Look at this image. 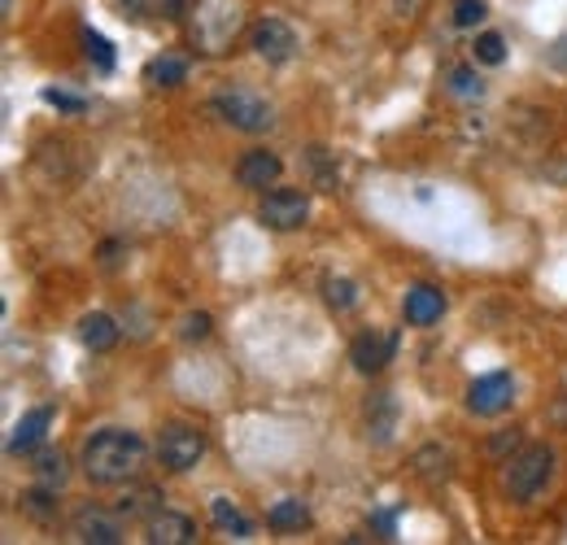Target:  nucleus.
Returning a JSON list of instances; mask_svg holds the SVG:
<instances>
[{
  "mask_svg": "<svg viewBox=\"0 0 567 545\" xmlns=\"http://www.w3.org/2000/svg\"><path fill=\"white\" fill-rule=\"evenodd\" d=\"M267 524H271L276 533H297V528H306V524H310V511H306V502L284 497V502H276V506L267 511Z\"/></svg>",
  "mask_w": 567,
  "mask_h": 545,
  "instance_id": "nucleus-18",
  "label": "nucleus"
},
{
  "mask_svg": "<svg viewBox=\"0 0 567 545\" xmlns=\"http://www.w3.org/2000/svg\"><path fill=\"white\" fill-rule=\"evenodd\" d=\"M157 459L171 472H193L206 459V432L197 423H166L157 436Z\"/></svg>",
  "mask_w": 567,
  "mask_h": 545,
  "instance_id": "nucleus-5",
  "label": "nucleus"
},
{
  "mask_svg": "<svg viewBox=\"0 0 567 545\" xmlns=\"http://www.w3.org/2000/svg\"><path fill=\"white\" fill-rule=\"evenodd\" d=\"M210 328H214L210 315H188V319H184V328H179V337H184V341H206V337H210Z\"/></svg>",
  "mask_w": 567,
  "mask_h": 545,
  "instance_id": "nucleus-28",
  "label": "nucleus"
},
{
  "mask_svg": "<svg viewBox=\"0 0 567 545\" xmlns=\"http://www.w3.org/2000/svg\"><path fill=\"white\" fill-rule=\"evenodd\" d=\"M249 44H254V53H258L262 62L284 66V62H292V53H297V31H292L284 18H258L254 31H249Z\"/></svg>",
  "mask_w": 567,
  "mask_h": 545,
  "instance_id": "nucleus-7",
  "label": "nucleus"
},
{
  "mask_svg": "<svg viewBox=\"0 0 567 545\" xmlns=\"http://www.w3.org/2000/svg\"><path fill=\"white\" fill-rule=\"evenodd\" d=\"M323 301H328L337 315L354 310V306H358V284H354V279H346V275H328V279H323Z\"/></svg>",
  "mask_w": 567,
  "mask_h": 545,
  "instance_id": "nucleus-21",
  "label": "nucleus"
},
{
  "mask_svg": "<svg viewBox=\"0 0 567 545\" xmlns=\"http://www.w3.org/2000/svg\"><path fill=\"white\" fill-rule=\"evenodd\" d=\"M258 218H262L271 232H297V227H306V218H310V197H306L301 188H276V193L262 197Z\"/></svg>",
  "mask_w": 567,
  "mask_h": 545,
  "instance_id": "nucleus-6",
  "label": "nucleus"
},
{
  "mask_svg": "<svg viewBox=\"0 0 567 545\" xmlns=\"http://www.w3.org/2000/svg\"><path fill=\"white\" fill-rule=\"evenodd\" d=\"M144 467V441L127 428H101L87 436L83 445V476L101 489L127 484L136 480Z\"/></svg>",
  "mask_w": 567,
  "mask_h": 545,
  "instance_id": "nucleus-1",
  "label": "nucleus"
},
{
  "mask_svg": "<svg viewBox=\"0 0 567 545\" xmlns=\"http://www.w3.org/2000/svg\"><path fill=\"white\" fill-rule=\"evenodd\" d=\"M123 4L141 18H175L184 9V0H123Z\"/></svg>",
  "mask_w": 567,
  "mask_h": 545,
  "instance_id": "nucleus-27",
  "label": "nucleus"
},
{
  "mask_svg": "<svg viewBox=\"0 0 567 545\" xmlns=\"http://www.w3.org/2000/svg\"><path fill=\"white\" fill-rule=\"evenodd\" d=\"M511 402H515V380H511L506 371L481 376V380L467 389V410H472V414H502Z\"/></svg>",
  "mask_w": 567,
  "mask_h": 545,
  "instance_id": "nucleus-10",
  "label": "nucleus"
},
{
  "mask_svg": "<svg viewBox=\"0 0 567 545\" xmlns=\"http://www.w3.org/2000/svg\"><path fill=\"white\" fill-rule=\"evenodd\" d=\"M555 476V450L550 445H528L506 463V493L515 502H533Z\"/></svg>",
  "mask_w": 567,
  "mask_h": 545,
  "instance_id": "nucleus-3",
  "label": "nucleus"
},
{
  "mask_svg": "<svg viewBox=\"0 0 567 545\" xmlns=\"http://www.w3.org/2000/svg\"><path fill=\"white\" fill-rule=\"evenodd\" d=\"M280 175H284V162H280V153H271V148H249V153L236 162V179H240V188H249V193L276 188Z\"/></svg>",
  "mask_w": 567,
  "mask_h": 545,
  "instance_id": "nucleus-8",
  "label": "nucleus"
},
{
  "mask_svg": "<svg viewBox=\"0 0 567 545\" xmlns=\"http://www.w3.org/2000/svg\"><path fill=\"white\" fill-rule=\"evenodd\" d=\"M450 18H454V27H481L485 18H489V4L485 0H454V9H450Z\"/></svg>",
  "mask_w": 567,
  "mask_h": 545,
  "instance_id": "nucleus-26",
  "label": "nucleus"
},
{
  "mask_svg": "<svg viewBox=\"0 0 567 545\" xmlns=\"http://www.w3.org/2000/svg\"><path fill=\"white\" fill-rule=\"evenodd\" d=\"M406 323L411 328H427V323H436L441 315H445V292L441 288H432V284H415L411 292H406Z\"/></svg>",
  "mask_w": 567,
  "mask_h": 545,
  "instance_id": "nucleus-14",
  "label": "nucleus"
},
{
  "mask_svg": "<svg viewBox=\"0 0 567 545\" xmlns=\"http://www.w3.org/2000/svg\"><path fill=\"white\" fill-rule=\"evenodd\" d=\"M49 423H53V407L27 410V414L13 423V432H9V454H31V450H40Z\"/></svg>",
  "mask_w": 567,
  "mask_h": 545,
  "instance_id": "nucleus-13",
  "label": "nucleus"
},
{
  "mask_svg": "<svg viewBox=\"0 0 567 545\" xmlns=\"http://www.w3.org/2000/svg\"><path fill=\"white\" fill-rule=\"evenodd\" d=\"M144 537L153 545H188V542H197V524H193L188 515L162 506L157 515L144 520Z\"/></svg>",
  "mask_w": 567,
  "mask_h": 545,
  "instance_id": "nucleus-12",
  "label": "nucleus"
},
{
  "mask_svg": "<svg viewBox=\"0 0 567 545\" xmlns=\"http://www.w3.org/2000/svg\"><path fill=\"white\" fill-rule=\"evenodd\" d=\"M393 353H398V337L393 332H375V328L354 337V345H350V362H354L362 376L384 371L393 362Z\"/></svg>",
  "mask_w": 567,
  "mask_h": 545,
  "instance_id": "nucleus-11",
  "label": "nucleus"
},
{
  "mask_svg": "<svg viewBox=\"0 0 567 545\" xmlns=\"http://www.w3.org/2000/svg\"><path fill=\"white\" fill-rule=\"evenodd\" d=\"M83 44H87V58H96V62H101V70L114 66V53H110V44H105L96 31H87V35H83Z\"/></svg>",
  "mask_w": 567,
  "mask_h": 545,
  "instance_id": "nucleus-29",
  "label": "nucleus"
},
{
  "mask_svg": "<svg viewBox=\"0 0 567 545\" xmlns=\"http://www.w3.org/2000/svg\"><path fill=\"white\" fill-rule=\"evenodd\" d=\"M22 511H27L35 524H53V520H58V489H53V484L31 489V493L22 497Z\"/></svg>",
  "mask_w": 567,
  "mask_h": 545,
  "instance_id": "nucleus-20",
  "label": "nucleus"
},
{
  "mask_svg": "<svg viewBox=\"0 0 567 545\" xmlns=\"http://www.w3.org/2000/svg\"><path fill=\"white\" fill-rule=\"evenodd\" d=\"M472 53H476L481 66H502V62H506V40H502L497 31H481L476 44H472Z\"/></svg>",
  "mask_w": 567,
  "mask_h": 545,
  "instance_id": "nucleus-24",
  "label": "nucleus"
},
{
  "mask_svg": "<svg viewBox=\"0 0 567 545\" xmlns=\"http://www.w3.org/2000/svg\"><path fill=\"white\" fill-rule=\"evenodd\" d=\"M144 79H148L153 88H175V83H184V79H188V62H184V58L162 53V58H153V62L144 66Z\"/></svg>",
  "mask_w": 567,
  "mask_h": 545,
  "instance_id": "nucleus-19",
  "label": "nucleus"
},
{
  "mask_svg": "<svg viewBox=\"0 0 567 545\" xmlns=\"http://www.w3.org/2000/svg\"><path fill=\"white\" fill-rule=\"evenodd\" d=\"M35 476H40V484L62 489V484H66V476H71L66 454H62V450H40V459H35Z\"/></svg>",
  "mask_w": 567,
  "mask_h": 545,
  "instance_id": "nucleus-23",
  "label": "nucleus"
},
{
  "mask_svg": "<svg viewBox=\"0 0 567 545\" xmlns=\"http://www.w3.org/2000/svg\"><path fill=\"white\" fill-rule=\"evenodd\" d=\"M210 105L223 123H231L236 132H249V136L271 132V123H276V110L249 88H223V92H214Z\"/></svg>",
  "mask_w": 567,
  "mask_h": 545,
  "instance_id": "nucleus-2",
  "label": "nucleus"
},
{
  "mask_svg": "<svg viewBox=\"0 0 567 545\" xmlns=\"http://www.w3.org/2000/svg\"><path fill=\"white\" fill-rule=\"evenodd\" d=\"M445 83H450V92L454 96H485V83H481V74H476V66H454L450 74H445Z\"/></svg>",
  "mask_w": 567,
  "mask_h": 545,
  "instance_id": "nucleus-25",
  "label": "nucleus"
},
{
  "mask_svg": "<svg viewBox=\"0 0 567 545\" xmlns=\"http://www.w3.org/2000/svg\"><path fill=\"white\" fill-rule=\"evenodd\" d=\"M240 31V4L236 0H202V13L193 18V40L206 53H223Z\"/></svg>",
  "mask_w": 567,
  "mask_h": 545,
  "instance_id": "nucleus-4",
  "label": "nucleus"
},
{
  "mask_svg": "<svg viewBox=\"0 0 567 545\" xmlns=\"http://www.w3.org/2000/svg\"><path fill=\"white\" fill-rule=\"evenodd\" d=\"M74 542H92V545H118L123 542V515L114 511H101V506H83L71 524Z\"/></svg>",
  "mask_w": 567,
  "mask_h": 545,
  "instance_id": "nucleus-9",
  "label": "nucleus"
},
{
  "mask_svg": "<svg viewBox=\"0 0 567 545\" xmlns=\"http://www.w3.org/2000/svg\"><path fill=\"white\" fill-rule=\"evenodd\" d=\"M44 101L58 105V110H74V114L83 110V101H74V96H66V92H44Z\"/></svg>",
  "mask_w": 567,
  "mask_h": 545,
  "instance_id": "nucleus-30",
  "label": "nucleus"
},
{
  "mask_svg": "<svg viewBox=\"0 0 567 545\" xmlns=\"http://www.w3.org/2000/svg\"><path fill=\"white\" fill-rule=\"evenodd\" d=\"M393 423H398V402H393V393H375V398L367 402V428H371V436L384 445V441L393 436Z\"/></svg>",
  "mask_w": 567,
  "mask_h": 545,
  "instance_id": "nucleus-16",
  "label": "nucleus"
},
{
  "mask_svg": "<svg viewBox=\"0 0 567 545\" xmlns=\"http://www.w3.org/2000/svg\"><path fill=\"white\" fill-rule=\"evenodd\" d=\"M162 511V493L153 489V484H141V489H132V493H123V502H118V515L123 520H148V515H157Z\"/></svg>",
  "mask_w": 567,
  "mask_h": 545,
  "instance_id": "nucleus-17",
  "label": "nucleus"
},
{
  "mask_svg": "<svg viewBox=\"0 0 567 545\" xmlns=\"http://www.w3.org/2000/svg\"><path fill=\"white\" fill-rule=\"evenodd\" d=\"M79 341L87 345L92 353H105V349L118 345V323H114L110 315H83V323H79Z\"/></svg>",
  "mask_w": 567,
  "mask_h": 545,
  "instance_id": "nucleus-15",
  "label": "nucleus"
},
{
  "mask_svg": "<svg viewBox=\"0 0 567 545\" xmlns=\"http://www.w3.org/2000/svg\"><path fill=\"white\" fill-rule=\"evenodd\" d=\"M210 515L218 528H227V533H236V537H249L254 533V524L240 515V506L236 502H227V497H214L210 502Z\"/></svg>",
  "mask_w": 567,
  "mask_h": 545,
  "instance_id": "nucleus-22",
  "label": "nucleus"
}]
</instances>
